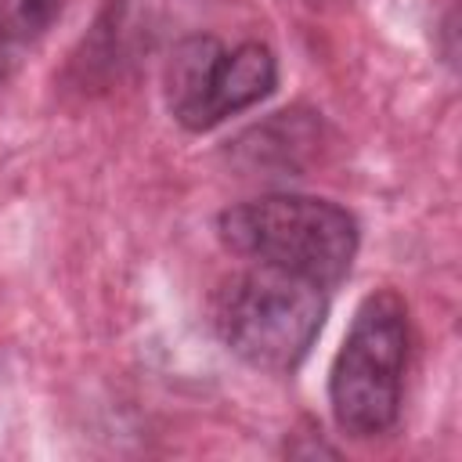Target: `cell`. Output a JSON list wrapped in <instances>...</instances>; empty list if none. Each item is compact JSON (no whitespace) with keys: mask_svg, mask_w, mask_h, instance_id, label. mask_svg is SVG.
<instances>
[{"mask_svg":"<svg viewBox=\"0 0 462 462\" xmlns=\"http://www.w3.org/2000/svg\"><path fill=\"white\" fill-rule=\"evenodd\" d=\"M220 242L249 263L278 267L321 289L339 285L357 256V220L310 195H260L217 217Z\"/></svg>","mask_w":462,"mask_h":462,"instance_id":"1","label":"cell"},{"mask_svg":"<svg viewBox=\"0 0 462 462\" xmlns=\"http://www.w3.org/2000/svg\"><path fill=\"white\" fill-rule=\"evenodd\" d=\"M325 289L253 263L220 282L209 318L224 346L260 372H292L325 325Z\"/></svg>","mask_w":462,"mask_h":462,"instance_id":"2","label":"cell"},{"mask_svg":"<svg viewBox=\"0 0 462 462\" xmlns=\"http://www.w3.org/2000/svg\"><path fill=\"white\" fill-rule=\"evenodd\" d=\"M408 361V310L393 292H372L332 361L328 401L339 430L379 437L397 422Z\"/></svg>","mask_w":462,"mask_h":462,"instance_id":"3","label":"cell"},{"mask_svg":"<svg viewBox=\"0 0 462 462\" xmlns=\"http://www.w3.org/2000/svg\"><path fill=\"white\" fill-rule=\"evenodd\" d=\"M278 83V61L263 43L224 51L213 36L184 40L166 65V105L191 130H213L227 116L263 101Z\"/></svg>","mask_w":462,"mask_h":462,"instance_id":"4","label":"cell"},{"mask_svg":"<svg viewBox=\"0 0 462 462\" xmlns=\"http://www.w3.org/2000/svg\"><path fill=\"white\" fill-rule=\"evenodd\" d=\"M65 0H0V36L11 43H25L40 36L58 14Z\"/></svg>","mask_w":462,"mask_h":462,"instance_id":"5","label":"cell"},{"mask_svg":"<svg viewBox=\"0 0 462 462\" xmlns=\"http://www.w3.org/2000/svg\"><path fill=\"white\" fill-rule=\"evenodd\" d=\"M11 65H14V43L0 36V83L11 76Z\"/></svg>","mask_w":462,"mask_h":462,"instance_id":"6","label":"cell"}]
</instances>
